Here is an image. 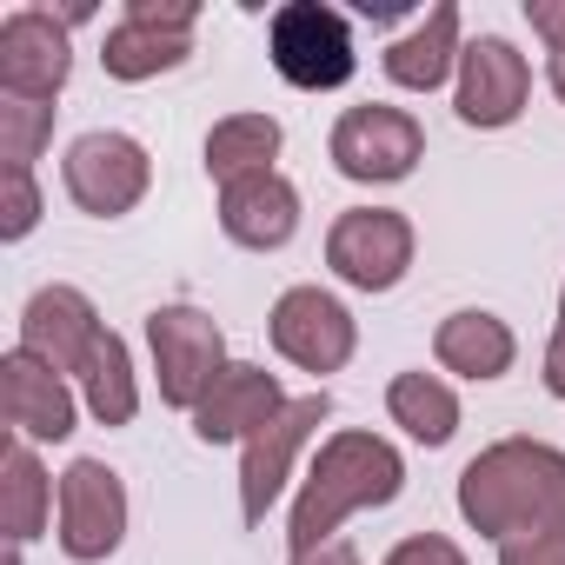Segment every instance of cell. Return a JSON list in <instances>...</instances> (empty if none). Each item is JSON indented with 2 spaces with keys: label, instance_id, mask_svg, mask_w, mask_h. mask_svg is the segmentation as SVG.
Returning <instances> with one entry per match:
<instances>
[{
  "label": "cell",
  "instance_id": "cell-1",
  "mask_svg": "<svg viewBox=\"0 0 565 565\" xmlns=\"http://www.w3.org/2000/svg\"><path fill=\"white\" fill-rule=\"evenodd\" d=\"M459 512L486 539L565 532V452L545 439H499L459 472Z\"/></svg>",
  "mask_w": 565,
  "mask_h": 565
},
{
  "label": "cell",
  "instance_id": "cell-2",
  "mask_svg": "<svg viewBox=\"0 0 565 565\" xmlns=\"http://www.w3.org/2000/svg\"><path fill=\"white\" fill-rule=\"evenodd\" d=\"M399 486H406V466H399V452H393L386 439H373V433H333V439L320 446L307 486H300V505H294V532H287L294 558L313 552V545H327V532H333L347 512L393 505Z\"/></svg>",
  "mask_w": 565,
  "mask_h": 565
},
{
  "label": "cell",
  "instance_id": "cell-3",
  "mask_svg": "<svg viewBox=\"0 0 565 565\" xmlns=\"http://www.w3.org/2000/svg\"><path fill=\"white\" fill-rule=\"evenodd\" d=\"M266 54H273V74L300 87V94H327V87H347L353 81V28L340 8H320V0H294L279 8L273 28H266Z\"/></svg>",
  "mask_w": 565,
  "mask_h": 565
},
{
  "label": "cell",
  "instance_id": "cell-4",
  "mask_svg": "<svg viewBox=\"0 0 565 565\" xmlns=\"http://www.w3.org/2000/svg\"><path fill=\"white\" fill-rule=\"evenodd\" d=\"M147 347H153V373H160V399L193 413L213 380L226 373V340L200 307H160L147 320Z\"/></svg>",
  "mask_w": 565,
  "mask_h": 565
},
{
  "label": "cell",
  "instance_id": "cell-5",
  "mask_svg": "<svg viewBox=\"0 0 565 565\" xmlns=\"http://www.w3.org/2000/svg\"><path fill=\"white\" fill-rule=\"evenodd\" d=\"M327 266L360 294H393L413 266V226L393 206H353L327 233Z\"/></svg>",
  "mask_w": 565,
  "mask_h": 565
},
{
  "label": "cell",
  "instance_id": "cell-6",
  "mask_svg": "<svg viewBox=\"0 0 565 565\" xmlns=\"http://www.w3.org/2000/svg\"><path fill=\"white\" fill-rule=\"evenodd\" d=\"M426 153V134L406 107H347L340 127H333V167L347 180H366V186H386V180H406Z\"/></svg>",
  "mask_w": 565,
  "mask_h": 565
},
{
  "label": "cell",
  "instance_id": "cell-7",
  "mask_svg": "<svg viewBox=\"0 0 565 565\" xmlns=\"http://www.w3.org/2000/svg\"><path fill=\"white\" fill-rule=\"evenodd\" d=\"M147 180H153V160H147V147L127 140V134H81V140L67 147V193H74V206L94 213V220L134 213L140 193H147Z\"/></svg>",
  "mask_w": 565,
  "mask_h": 565
},
{
  "label": "cell",
  "instance_id": "cell-8",
  "mask_svg": "<svg viewBox=\"0 0 565 565\" xmlns=\"http://www.w3.org/2000/svg\"><path fill=\"white\" fill-rule=\"evenodd\" d=\"M193 21H200L193 0H134L100 47L107 74L114 81H153V74L180 67L193 54Z\"/></svg>",
  "mask_w": 565,
  "mask_h": 565
},
{
  "label": "cell",
  "instance_id": "cell-9",
  "mask_svg": "<svg viewBox=\"0 0 565 565\" xmlns=\"http://www.w3.org/2000/svg\"><path fill=\"white\" fill-rule=\"evenodd\" d=\"M127 532V486L107 459H74L61 472V552L94 565Z\"/></svg>",
  "mask_w": 565,
  "mask_h": 565
},
{
  "label": "cell",
  "instance_id": "cell-10",
  "mask_svg": "<svg viewBox=\"0 0 565 565\" xmlns=\"http://www.w3.org/2000/svg\"><path fill=\"white\" fill-rule=\"evenodd\" d=\"M327 413H333V399H327V393H307V399H287V413L266 419V426L246 439V452H239V512H246V525L266 519V505L279 499V486H287L300 446L320 433Z\"/></svg>",
  "mask_w": 565,
  "mask_h": 565
},
{
  "label": "cell",
  "instance_id": "cell-11",
  "mask_svg": "<svg viewBox=\"0 0 565 565\" xmlns=\"http://www.w3.org/2000/svg\"><path fill=\"white\" fill-rule=\"evenodd\" d=\"M273 347L279 360H294L300 373H340L353 360V313L320 294V287H294V294H279L273 307Z\"/></svg>",
  "mask_w": 565,
  "mask_h": 565
},
{
  "label": "cell",
  "instance_id": "cell-12",
  "mask_svg": "<svg viewBox=\"0 0 565 565\" xmlns=\"http://www.w3.org/2000/svg\"><path fill=\"white\" fill-rule=\"evenodd\" d=\"M74 74V54H67V21L41 14V8H21L0 21V94L14 100H54Z\"/></svg>",
  "mask_w": 565,
  "mask_h": 565
},
{
  "label": "cell",
  "instance_id": "cell-13",
  "mask_svg": "<svg viewBox=\"0 0 565 565\" xmlns=\"http://www.w3.org/2000/svg\"><path fill=\"white\" fill-rule=\"evenodd\" d=\"M525 94H532V67L512 41L499 34L466 41L459 54V120L466 127H512L525 114Z\"/></svg>",
  "mask_w": 565,
  "mask_h": 565
},
{
  "label": "cell",
  "instance_id": "cell-14",
  "mask_svg": "<svg viewBox=\"0 0 565 565\" xmlns=\"http://www.w3.org/2000/svg\"><path fill=\"white\" fill-rule=\"evenodd\" d=\"M287 413V393H279V380L266 373V366H239V360H226V373L213 380V393L193 406V433L206 439V446H220V439H253L266 419H279Z\"/></svg>",
  "mask_w": 565,
  "mask_h": 565
},
{
  "label": "cell",
  "instance_id": "cell-15",
  "mask_svg": "<svg viewBox=\"0 0 565 565\" xmlns=\"http://www.w3.org/2000/svg\"><path fill=\"white\" fill-rule=\"evenodd\" d=\"M94 340H100V320L81 287H41L21 313V353H34L54 373H81Z\"/></svg>",
  "mask_w": 565,
  "mask_h": 565
},
{
  "label": "cell",
  "instance_id": "cell-16",
  "mask_svg": "<svg viewBox=\"0 0 565 565\" xmlns=\"http://www.w3.org/2000/svg\"><path fill=\"white\" fill-rule=\"evenodd\" d=\"M220 226L226 239L253 246V253H273V246H287L294 226H300V193L287 173H246L233 186H220Z\"/></svg>",
  "mask_w": 565,
  "mask_h": 565
},
{
  "label": "cell",
  "instance_id": "cell-17",
  "mask_svg": "<svg viewBox=\"0 0 565 565\" xmlns=\"http://www.w3.org/2000/svg\"><path fill=\"white\" fill-rule=\"evenodd\" d=\"M0 413H8L14 439H67L74 433V393L61 386L54 366H41L21 347L0 360Z\"/></svg>",
  "mask_w": 565,
  "mask_h": 565
},
{
  "label": "cell",
  "instance_id": "cell-18",
  "mask_svg": "<svg viewBox=\"0 0 565 565\" xmlns=\"http://www.w3.org/2000/svg\"><path fill=\"white\" fill-rule=\"evenodd\" d=\"M459 54H466V47H459V8H452V0H439V8H433L406 41L386 47V81L406 87V94H433V87L452 74Z\"/></svg>",
  "mask_w": 565,
  "mask_h": 565
},
{
  "label": "cell",
  "instance_id": "cell-19",
  "mask_svg": "<svg viewBox=\"0 0 565 565\" xmlns=\"http://www.w3.org/2000/svg\"><path fill=\"white\" fill-rule=\"evenodd\" d=\"M433 353H439V366L459 373V380H499V373L512 366L519 340H512V327H505L499 313H452V320H439Z\"/></svg>",
  "mask_w": 565,
  "mask_h": 565
},
{
  "label": "cell",
  "instance_id": "cell-20",
  "mask_svg": "<svg viewBox=\"0 0 565 565\" xmlns=\"http://www.w3.org/2000/svg\"><path fill=\"white\" fill-rule=\"evenodd\" d=\"M74 380H81L87 413H94L100 426H127V419L140 413V386H134V366H127V340L107 333V327H100V340L87 347V360H81Z\"/></svg>",
  "mask_w": 565,
  "mask_h": 565
},
{
  "label": "cell",
  "instance_id": "cell-21",
  "mask_svg": "<svg viewBox=\"0 0 565 565\" xmlns=\"http://www.w3.org/2000/svg\"><path fill=\"white\" fill-rule=\"evenodd\" d=\"M273 153H279V120L273 114H233L206 134V173L220 186H233L246 173H266Z\"/></svg>",
  "mask_w": 565,
  "mask_h": 565
},
{
  "label": "cell",
  "instance_id": "cell-22",
  "mask_svg": "<svg viewBox=\"0 0 565 565\" xmlns=\"http://www.w3.org/2000/svg\"><path fill=\"white\" fill-rule=\"evenodd\" d=\"M47 472L34 459L28 439H14L8 452H0V525H8V545H28L41 525H47Z\"/></svg>",
  "mask_w": 565,
  "mask_h": 565
},
{
  "label": "cell",
  "instance_id": "cell-23",
  "mask_svg": "<svg viewBox=\"0 0 565 565\" xmlns=\"http://www.w3.org/2000/svg\"><path fill=\"white\" fill-rule=\"evenodd\" d=\"M386 413H393V426H406L419 446H446V439L459 433V399H452V386L433 380V373H399V380L386 386Z\"/></svg>",
  "mask_w": 565,
  "mask_h": 565
},
{
  "label": "cell",
  "instance_id": "cell-24",
  "mask_svg": "<svg viewBox=\"0 0 565 565\" xmlns=\"http://www.w3.org/2000/svg\"><path fill=\"white\" fill-rule=\"evenodd\" d=\"M47 140H54V100L0 94V160H8V173H34Z\"/></svg>",
  "mask_w": 565,
  "mask_h": 565
},
{
  "label": "cell",
  "instance_id": "cell-25",
  "mask_svg": "<svg viewBox=\"0 0 565 565\" xmlns=\"http://www.w3.org/2000/svg\"><path fill=\"white\" fill-rule=\"evenodd\" d=\"M41 220V186L34 173H0V239H28Z\"/></svg>",
  "mask_w": 565,
  "mask_h": 565
},
{
  "label": "cell",
  "instance_id": "cell-26",
  "mask_svg": "<svg viewBox=\"0 0 565 565\" xmlns=\"http://www.w3.org/2000/svg\"><path fill=\"white\" fill-rule=\"evenodd\" d=\"M499 565H565V532H519V539H499Z\"/></svg>",
  "mask_w": 565,
  "mask_h": 565
},
{
  "label": "cell",
  "instance_id": "cell-27",
  "mask_svg": "<svg viewBox=\"0 0 565 565\" xmlns=\"http://www.w3.org/2000/svg\"><path fill=\"white\" fill-rule=\"evenodd\" d=\"M386 565H466V552L452 539H439V532H419V539H399L386 552Z\"/></svg>",
  "mask_w": 565,
  "mask_h": 565
},
{
  "label": "cell",
  "instance_id": "cell-28",
  "mask_svg": "<svg viewBox=\"0 0 565 565\" xmlns=\"http://www.w3.org/2000/svg\"><path fill=\"white\" fill-rule=\"evenodd\" d=\"M525 14H532V28L545 34V47H552V41H565V0H532Z\"/></svg>",
  "mask_w": 565,
  "mask_h": 565
},
{
  "label": "cell",
  "instance_id": "cell-29",
  "mask_svg": "<svg viewBox=\"0 0 565 565\" xmlns=\"http://www.w3.org/2000/svg\"><path fill=\"white\" fill-rule=\"evenodd\" d=\"M294 565H360V552H353L347 539H327V545H313V552H300Z\"/></svg>",
  "mask_w": 565,
  "mask_h": 565
},
{
  "label": "cell",
  "instance_id": "cell-30",
  "mask_svg": "<svg viewBox=\"0 0 565 565\" xmlns=\"http://www.w3.org/2000/svg\"><path fill=\"white\" fill-rule=\"evenodd\" d=\"M545 386L565 399V327L552 333V347H545Z\"/></svg>",
  "mask_w": 565,
  "mask_h": 565
},
{
  "label": "cell",
  "instance_id": "cell-31",
  "mask_svg": "<svg viewBox=\"0 0 565 565\" xmlns=\"http://www.w3.org/2000/svg\"><path fill=\"white\" fill-rule=\"evenodd\" d=\"M545 54H552V61H545V74H552V94L565 100V41H552Z\"/></svg>",
  "mask_w": 565,
  "mask_h": 565
},
{
  "label": "cell",
  "instance_id": "cell-32",
  "mask_svg": "<svg viewBox=\"0 0 565 565\" xmlns=\"http://www.w3.org/2000/svg\"><path fill=\"white\" fill-rule=\"evenodd\" d=\"M558 320H565V294H558Z\"/></svg>",
  "mask_w": 565,
  "mask_h": 565
}]
</instances>
